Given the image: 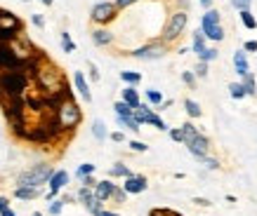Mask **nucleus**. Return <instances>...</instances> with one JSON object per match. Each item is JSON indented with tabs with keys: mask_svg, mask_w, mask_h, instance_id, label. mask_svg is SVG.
Here are the masks:
<instances>
[{
	"mask_svg": "<svg viewBox=\"0 0 257 216\" xmlns=\"http://www.w3.org/2000/svg\"><path fill=\"white\" fill-rule=\"evenodd\" d=\"M196 204H201V207H210V200H205V198H196Z\"/></svg>",
	"mask_w": 257,
	"mask_h": 216,
	"instance_id": "864d4df0",
	"label": "nucleus"
},
{
	"mask_svg": "<svg viewBox=\"0 0 257 216\" xmlns=\"http://www.w3.org/2000/svg\"><path fill=\"white\" fill-rule=\"evenodd\" d=\"M92 136L97 141H106V139H109V130H106V124L101 122V120H94V122H92Z\"/></svg>",
	"mask_w": 257,
	"mask_h": 216,
	"instance_id": "5701e85b",
	"label": "nucleus"
},
{
	"mask_svg": "<svg viewBox=\"0 0 257 216\" xmlns=\"http://www.w3.org/2000/svg\"><path fill=\"white\" fill-rule=\"evenodd\" d=\"M120 188H123L127 195H140L149 188V181H147V176H142V174H133V176L125 178Z\"/></svg>",
	"mask_w": 257,
	"mask_h": 216,
	"instance_id": "4468645a",
	"label": "nucleus"
},
{
	"mask_svg": "<svg viewBox=\"0 0 257 216\" xmlns=\"http://www.w3.org/2000/svg\"><path fill=\"white\" fill-rule=\"evenodd\" d=\"M15 198L24 202H31L36 198H40V188H29V186H17L15 188Z\"/></svg>",
	"mask_w": 257,
	"mask_h": 216,
	"instance_id": "a211bd4d",
	"label": "nucleus"
},
{
	"mask_svg": "<svg viewBox=\"0 0 257 216\" xmlns=\"http://www.w3.org/2000/svg\"><path fill=\"white\" fill-rule=\"evenodd\" d=\"M69 181H71V176H69V172L66 170H55L52 172V176H50V181H47V195H45L47 202L55 200L57 195L69 186Z\"/></svg>",
	"mask_w": 257,
	"mask_h": 216,
	"instance_id": "9d476101",
	"label": "nucleus"
},
{
	"mask_svg": "<svg viewBox=\"0 0 257 216\" xmlns=\"http://www.w3.org/2000/svg\"><path fill=\"white\" fill-rule=\"evenodd\" d=\"M127 176H133V172H130V167H127L125 162H116V164H111L109 178H127Z\"/></svg>",
	"mask_w": 257,
	"mask_h": 216,
	"instance_id": "aec40b11",
	"label": "nucleus"
},
{
	"mask_svg": "<svg viewBox=\"0 0 257 216\" xmlns=\"http://www.w3.org/2000/svg\"><path fill=\"white\" fill-rule=\"evenodd\" d=\"M116 186L118 184H113L111 178H104V181H97V184H94L92 193H94V198H97L99 202H109L111 195H113V190H116Z\"/></svg>",
	"mask_w": 257,
	"mask_h": 216,
	"instance_id": "2eb2a0df",
	"label": "nucleus"
},
{
	"mask_svg": "<svg viewBox=\"0 0 257 216\" xmlns=\"http://www.w3.org/2000/svg\"><path fill=\"white\" fill-rule=\"evenodd\" d=\"M201 162L205 164V167H208V170H217V167H219V162L215 160V158H208V155H205V158H203Z\"/></svg>",
	"mask_w": 257,
	"mask_h": 216,
	"instance_id": "a18cd8bd",
	"label": "nucleus"
},
{
	"mask_svg": "<svg viewBox=\"0 0 257 216\" xmlns=\"http://www.w3.org/2000/svg\"><path fill=\"white\" fill-rule=\"evenodd\" d=\"M116 120H118V124H120V127H125V130L135 132V134H137V132L142 130V124L137 122V120H135L133 116H123V118H118V116H116Z\"/></svg>",
	"mask_w": 257,
	"mask_h": 216,
	"instance_id": "b1692460",
	"label": "nucleus"
},
{
	"mask_svg": "<svg viewBox=\"0 0 257 216\" xmlns=\"http://www.w3.org/2000/svg\"><path fill=\"white\" fill-rule=\"evenodd\" d=\"M94 170H97V164H92V162H83V164H78V170H76V176L78 178L90 176V174H94Z\"/></svg>",
	"mask_w": 257,
	"mask_h": 216,
	"instance_id": "2f4dec72",
	"label": "nucleus"
},
{
	"mask_svg": "<svg viewBox=\"0 0 257 216\" xmlns=\"http://www.w3.org/2000/svg\"><path fill=\"white\" fill-rule=\"evenodd\" d=\"M62 50H64L66 54L76 52V42L71 40V33H69V31H62Z\"/></svg>",
	"mask_w": 257,
	"mask_h": 216,
	"instance_id": "72a5a7b5",
	"label": "nucleus"
},
{
	"mask_svg": "<svg viewBox=\"0 0 257 216\" xmlns=\"http://www.w3.org/2000/svg\"><path fill=\"white\" fill-rule=\"evenodd\" d=\"M241 22H243L245 28H250V31H255L257 28V19H255V14H252L250 10H241Z\"/></svg>",
	"mask_w": 257,
	"mask_h": 216,
	"instance_id": "bb28decb",
	"label": "nucleus"
},
{
	"mask_svg": "<svg viewBox=\"0 0 257 216\" xmlns=\"http://www.w3.org/2000/svg\"><path fill=\"white\" fill-rule=\"evenodd\" d=\"M22 2H29V0H22Z\"/></svg>",
	"mask_w": 257,
	"mask_h": 216,
	"instance_id": "bf43d9fd",
	"label": "nucleus"
},
{
	"mask_svg": "<svg viewBox=\"0 0 257 216\" xmlns=\"http://www.w3.org/2000/svg\"><path fill=\"white\" fill-rule=\"evenodd\" d=\"M40 2H43L45 8H52V5H55V0H40Z\"/></svg>",
	"mask_w": 257,
	"mask_h": 216,
	"instance_id": "4d7b16f0",
	"label": "nucleus"
},
{
	"mask_svg": "<svg viewBox=\"0 0 257 216\" xmlns=\"http://www.w3.org/2000/svg\"><path fill=\"white\" fill-rule=\"evenodd\" d=\"M120 80L127 87H137L142 82V73L140 70H120Z\"/></svg>",
	"mask_w": 257,
	"mask_h": 216,
	"instance_id": "4be33fe9",
	"label": "nucleus"
},
{
	"mask_svg": "<svg viewBox=\"0 0 257 216\" xmlns=\"http://www.w3.org/2000/svg\"><path fill=\"white\" fill-rule=\"evenodd\" d=\"M73 87H76V92L80 94V99L85 101V104H90V101H92L90 82L85 80V73H83V70H76V73H73Z\"/></svg>",
	"mask_w": 257,
	"mask_h": 216,
	"instance_id": "dca6fc26",
	"label": "nucleus"
},
{
	"mask_svg": "<svg viewBox=\"0 0 257 216\" xmlns=\"http://www.w3.org/2000/svg\"><path fill=\"white\" fill-rule=\"evenodd\" d=\"M205 42H208V38L203 36V31H196L194 33V40H191V52H196V54H201L203 50H205Z\"/></svg>",
	"mask_w": 257,
	"mask_h": 216,
	"instance_id": "393cba45",
	"label": "nucleus"
},
{
	"mask_svg": "<svg viewBox=\"0 0 257 216\" xmlns=\"http://www.w3.org/2000/svg\"><path fill=\"white\" fill-rule=\"evenodd\" d=\"M127 146H130V150H135V153H147L149 150V146L144 144V141H140V139H133Z\"/></svg>",
	"mask_w": 257,
	"mask_h": 216,
	"instance_id": "4c0bfd02",
	"label": "nucleus"
},
{
	"mask_svg": "<svg viewBox=\"0 0 257 216\" xmlns=\"http://www.w3.org/2000/svg\"><path fill=\"white\" fill-rule=\"evenodd\" d=\"M99 216H120V214H118V212H109V209H104Z\"/></svg>",
	"mask_w": 257,
	"mask_h": 216,
	"instance_id": "6e6d98bb",
	"label": "nucleus"
},
{
	"mask_svg": "<svg viewBox=\"0 0 257 216\" xmlns=\"http://www.w3.org/2000/svg\"><path fill=\"white\" fill-rule=\"evenodd\" d=\"M80 184L85 186V188H94V184H97V181H94V176L90 174V176H83V178H80Z\"/></svg>",
	"mask_w": 257,
	"mask_h": 216,
	"instance_id": "3c124183",
	"label": "nucleus"
},
{
	"mask_svg": "<svg viewBox=\"0 0 257 216\" xmlns=\"http://www.w3.org/2000/svg\"><path fill=\"white\" fill-rule=\"evenodd\" d=\"M133 110H135V108H130L127 104H125V101H116V104H113V113H116L118 118L133 116Z\"/></svg>",
	"mask_w": 257,
	"mask_h": 216,
	"instance_id": "f704fd0d",
	"label": "nucleus"
},
{
	"mask_svg": "<svg viewBox=\"0 0 257 216\" xmlns=\"http://www.w3.org/2000/svg\"><path fill=\"white\" fill-rule=\"evenodd\" d=\"M250 2H252V0H231V5H234L236 10H250Z\"/></svg>",
	"mask_w": 257,
	"mask_h": 216,
	"instance_id": "49530a36",
	"label": "nucleus"
},
{
	"mask_svg": "<svg viewBox=\"0 0 257 216\" xmlns=\"http://www.w3.org/2000/svg\"><path fill=\"white\" fill-rule=\"evenodd\" d=\"M33 82H36V87H38V92L43 94V96L59 92V90L66 85L62 68H57V66L50 62V59H47V62L40 66V70L36 73V78H33Z\"/></svg>",
	"mask_w": 257,
	"mask_h": 216,
	"instance_id": "f257e3e1",
	"label": "nucleus"
},
{
	"mask_svg": "<svg viewBox=\"0 0 257 216\" xmlns=\"http://www.w3.org/2000/svg\"><path fill=\"white\" fill-rule=\"evenodd\" d=\"M31 22H33V26H38V28H45V19H43V14H33Z\"/></svg>",
	"mask_w": 257,
	"mask_h": 216,
	"instance_id": "8fccbe9b",
	"label": "nucleus"
},
{
	"mask_svg": "<svg viewBox=\"0 0 257 216\" xmlns=\"http://www.w3.org/2000/svg\"><path fill=\"white\" fill-rule=\"evenodd\" d=\"M109 139L113 141V144H123V141H125V134H123V132H111Z\"/></svg>",
	"mask_w": 257,
	"mask_h": 216,
	"instance_id": "de8ad7c7",
	"label": "nucleus"
},
{
	"mask_svg": "<svg viewBox=\"0 0 257 216\" xmlns=\"http://www.w3.org/2000/svg\"><path fill=\"white\" fill-rule=\"evenodd\" d=\"M147 101L151 108H158L161 104H163V92H158V90H147Z\"/></svg>",
	"mask_w": 257,
	"mask_h": 216,
	"instance_id": "a878e982",
	"label": "nucleus"
},
{
	"mask_svg": "<svg viewBox=\"0 0 257 216\" xmlns=\"http://www.w3.org/2000/svg\"><path fill=\"white\" fill-rule=\"evenodd\" d=\"M0 28L3 31H12V33H24V22L15 12L0 8Z\"/></svg>",
	"mask_w": 257,
	"mask_h": 216,
	"instance_id": "ddd939ff",
	"label": "nucleus"
},
{
	"mask_svg": "<svg viewBox=\"0 0 257 216\" xmlns=\"http://www.w3.org/2000/svg\"><path fill=\"white\" fill-rule=\"evenodd\" d=\"M52 116H55L57 124L62 127L64 134H71V132L80 124V120H83V110H80V106L76 104V99L69 96V99H64L62 104H57V108L52 110Z\"/></svg>",
	"mask_w": 257,
	"mask_h": 216,
	"instance_id": "f03ea898",
	"label": "nucleus"
},
{
	"mask_svg": "<svg viewBox=\"0 0 257 216\" xmlns=\"http://www.w3.org/2000/svg\"><path fill=\"white\" fill-rule=\"evenodd\" d=\"M31 80L24 76L22 70H3L0 73V94L3 99H15V96H26Z\"/></svg>",
	"mask_w": 257,
	"mask_h": 216,
	"instance_id": "7ed1b4c3",
	"label": "nucleus"
},
{
	"mask_svg": "<svg viewBox=\"0 0 257 216\" xmlns=\"http://www.w3.org/2000/svg\"><path fill=\"white\" fill-rule=\"evenodd\" d=\"M52 164H47V162H38V164H33L29 170H24L19 176H17V186H29V188H43V186L50 181L52 176Z\"/></svg>",
	"mask_w": 257,
	"mask_h": 216,
	"instance_id": "20e7f679",
	"label": "nucleus"
},
{
	"mask_svg": "<svg viewBox=\"0 0 257 216\" xmlns=\"http://www.w3.org/2000/svg\"><path fill=\"white\" fill-rule=\"evenodd\" d=\"M201 31L203 36L208 40H224V28H222V24H219V12L217 10H208L201 19Z\"/></svg>",
	"mask_w": 257,
	"mask_h": 216,
	"instance_id": "423d86ee",
	"label": "nucleus"
},
{
	"mask_svg": "<svg viewBox=\"0 0 257 216\" xmlns=\"http://www.w3.org/2000/svg\"><path fill=\"white\" fill-rule=\"evenodd\" d=\"M165 54H168V45H163L161 40H154V42H147V45L133 50L130 56L142 59V62H156V59H163Z\"/></svg>",
	"mask_w": 257,
	"mask_h": 216,
	"instance_id": "6e6552de",
	"label": "nucleus"
},
{
	"mask_svg": "<svg viewBox=\"0 0 257 216\" xmlns=\"http://www.w3.org/2000/svg\"><path fill=\"white\" fill-rule=\"evenodd\" d=\"M184 110H187V116L189 118H201V106L196 104L194 99H184Z\"/></svg>",
	"mask_w": 257,
	"mask_h": 216,
	"instance_id": "c85d7f7f",
	"label": "nucleus"
},
{
	"mask_svg": "<svg viewBox=\"0 0 257 216\" xmlns=\"http://www.w3.org/2000/svg\"><path fill=\"white\" fill-rule=\"evenodd\" d=\"M182 80H184V85H187V87H194L196 85L194 70H184V73H182Z\"/></svg>",
	"mask_w": 257,
	"mask_h": 216,
	"instance_id": "79ce46f5",
	"label": "nucleus"
},
{
	"mask_svg": "<svg viewBox=\"0 0 257 216\" xmlns=\"http://www.w3.org/2000/svg\"><path fill=\"white\" fill-rule=\"evenodd\" d=\"M92 42L97 47H109L111 42H113V33H111L109 28L99 26V28H94L92 31Z\"/></svg>",
	"mask_w": 257,
	"mask_h": 216,
	"instance_id": "f3484780",
	"label": "nucleus"
},
{
	"mask_svg": "<svg viewBox=\"0 0 257 216\" xmlns=\"http://www.w3.org/2000/svg\"><path fill=\"white\" fill-rule=\"evenodd\" d=\"M179 130H182V134H184V141H187L189 136H194V134H198V130H196V127H194L191 122H184L182 127H179Z\"/></svg>",
	"mask_w": 257,
	"mask_h": 216,
	"instance_id": "58836bf2",
	"label": "nucleus"
},
{
	"mask_svg": "<svg viewBox=\"0 0 257 216\" xmlns=\"http://www.w3.org/2000/svg\"><path fill=\"white\" fill-rule=\"evenodd\" d=\"M234 68L238 76H248L250 73V66H248V56H245V52L243 50H236L234 52Z\"/></svg>",
	"mask_w": 257,
	"mask_h": 216,
	"instance_id": "6ab92c4d",
	"label": "nucleus"
},
{
	"mask_svg": "<svg viewBox=\"0 0 257 216\" xmlns=\"http://www.w3.org/2000/svg\"><path fill=\"white\" fill-rule=\"evenodd\" d=\"M83 207H85V209H87V212H90V214H92V216H99L101 212H104V202H99V200H97V198H92V200H90V202H85Z\"/></svg>",
	"mask_w": 257,
	"mask_h": 216,
	"instance_id": "c756f323",
	"label": "nucleus"
},
{
	"mask_svg": "<svg viewBox=\"0 0 257 216\" xmlns=\"http://www.w3.org/2000/svg\"><path fill=\"white\" fill-rule=\"evenodd\" d=\"M120 101H125V104H127L130 108H137L142 104L140 92H137L135 87H125V90H123V99H120Z\"/></svg>",
	"mask_w": 257,
	"mask_h": 216,
	"instance_id": "412c9836",
	"label": "nucleus"
},
{
	"mask_svg": "<svg viewBox=\"0 0 257 216\" xmlns=\"http://www.w3.org/2000/svg\"><path fill=\"white\" fill-rule=\"evenodd\" d=\"M0 101H3V94H0Z\"/></svg>",
	"mask_w": 257,
	"mask_h": 216,
	"instance_id": "052dcab7",
	"label": "nucleus"
},
{
	"mask_svg": "<svg viewBox=\"0 0 257 216\" xmlns=\"http://www.w3.org/2000/svg\"><path fill=\"white\" fill-rule=\"evenodd\" d=\"M135 2H137V0H116L113 5H116V8H118V12H120V10L130 8V5H135Z\"/></svg>",
	"mask_w": 257,
	"mask_h": 216,
	"instance_id": "09e8293b",
	"label": "nucleus"
},
{
	"mask_svg": "<svg viewBox=\"0 0 257 216\" xmlns=\"http://www.w3.org/2000/svg\"><path fill=\"white\" fill-rule=\"evenodd\" d=\"M116 16H118V8L113 2H109V0L97 2V5H92V10H90V19H92V24H97V26H106V24H111Z\"/></svg>",
	"mask_w": 257,
	"mask_h": 216,
	"instance_id": "1a4fd4ad",
	"label": "nucleus"
},
{
	"mask_svg": "<svg viewBox=\"0 0 257 216\" xmlns=\"http://www.w3.org/2000/svg\"><path fill=\"white\" fill-rule=\"evenodd\" d=\"M229 94H231V99H243V96H245V90H243V85L241 82H231V85H229Z\"/></svg>",
	"mask_w": 257,
	"mask_h": 216,
	"instance_id": "c9c22d12",
	"label": "nucleus"
},
{
	"mask_svg": "<svg viewBox=\"0 0 257 216\" xmlns=\"http://www.w3.org/2000/svg\"><path fill=\"white\" fill-rule=\"evenodd\" d=\"M19 66H22V59L17 56L12 45H10V42H3V45H0V73H3V70H19Z\"/></svg>",
	"mask_w": 257,
	"mask_h": 216,
	"instance_id": "f8f14e48",
	"label": "nucleus"
},
{
	"mask_svg": "<svg viewBox=\"0 0 257 216\" xmlns=\"http://www.w3.org/2000/svg\"><path fill=\"white\" fill-rule=\"evenodd\" d=\"M31 216H43V214H40V212H33V214Z\"/></svg>",
	"mask_w": 257,
	"mask_h": 216,
	"instance_id": "13d9d810",
	"label": "nucleus"
},
{
	"mask_svg": "<svg viewBox=\"0 0 257 216\" xmlns=\"http://www.w3.org/2000/svg\"><path fill=\"white\" fill-rule=\"evenodd\" d=\"M133 118L140 124H151V127H156L158 132H168V130H170V127L165 124L163 118L158 116V113L151 106H149V104H140V106L133 110Z\"/></svg>",
	"mask_w": 257,
	"mask_h": 216,
	"instance_id": "0eeeda50",
	"label": "nucleus"
},
{
	"mask_svg": "<svg viewBox=\"0 0 257 216\" xmlns=\"http://www.w3.org/2000/svg\"><path fill=\"white\" fill-rule=\"evenodd\" d=\"M87 68H90V80H92V82H99V68H97V66H94V64H87Z\"/></svg>",
	"mask_w": 257,
	"mask_h": 216,
	"instance_id": "c03bdc74",
	"label": "nucleus"
},
{
	"mask_svg": "<svg viewBox=\"0 0 257 216\" xmlns=\"http://www.w3.org/2000/svg\"><path fill=\"white\" fill-rule=\"evenodd\" d=\"M243 52H257V40H248L243 45Z\"/></svg>",
	"mask_w": 257,
	"mask_h": 216,
	"instance_id": "603ef678",
	"label": "nucleus"
},
{
	"mask_svg": "<svg viewBox=\"0 0 257 216\" xmlns=\"http://www.w3.org/2000/svg\"><path fill=\"white\" fill-rule=\"evenodd\" d=\"M170 132V139L177 141V144H184V134H182V130L179 127H175V130H168Z\"/></svg>",
	"mask_w": 257,
	"mask_h": 216,
	"instance_id": "37998d69",
	"label": "nucleus"
},
{
	"mask_svg": "<svg viewBox=\"0 0 257 216\" xmlns=\"http://www.w3.org/2000/svg\"><path fill=\"white\" fill-rule=\"evenodd\" d=\"M217 56H219V52L215 50V47H205V50L198 54V62H205V64H208V62H215Z\"/></svg>",
	"mask_w": 257,
	"mask_h": 216,
	"instance_id": "473e14b6",
	"label": "nucleus"
},
{
	"mask_svg": "<svg viewBox=\"0 0 257 216\" xmlns=\"http://www.w3.org/2000/svg\"><path fill=\"white\" fill-rule=\"evenodd\" d=\"M0 216H17V212L10 207V200L0 195Z\"/></svg>",
	"mask_w": 257,
	"mask_h": 216,
	"instance_id": "e433bc0d",
	"label": "nucleus"
},
{
	"mask_svg": "<svg viewBox=\"0 0 257 216\" xmlns=\"http://www.w3.org/2000/svg\"><path fill=\"white\" fill-rule=\"evenodd\" d=\"M111 200H116L118 204H123V202L127 200V193H125L120 186H116V190H113V195H111Z\"/></svg>",
	"mask_w": 257,
	"mask_h": 216,
	"instance_id": "ea45409f",
	"label": "nucleus"
},
{
	"mask_svg": "<svg viewBox=\"0 0 257 216\" xmlns=\"http://www.w3.org/2000/svg\"><path fill=\"white\" fill-rule=\"evenodd\" d=\"M184 146L189 148V153L194 155L198 162L210 153V141H208V136H205V134H201V132H198V134H194V136H189V139L184 141Z\"/></svg>",
	"mask_w": 257,
	"mask_h": 216,
	"instance_id": "9b49d317",
	"label": "nucleus"
},
{
	"mask_svg": "<svg viewBox=\"0 0 257 216\" xmlns=\"http://www.w3.org/2000/svg\"><path fill=\"white\" fill-rule=\"evenodd\" d=\"M62 212H64V200H62V198H55V200H50L47 214H50V216H59Z\"/></svg>",
	"mask_w": 257,
	"mask_h": 216,
	"instance_id": "7c9ffc66",
	"label": "nucleus"
},
{
	"mask_svg": "<svg viewBox=\"0 0 257 216\" xmlns=\"http://www.w3.org/2000/svg\"><path fill=\"white\" fill-rule=\"evenodd\" d=\"M198 2H201V5H203L205 10H210V8H212V0H198Z\"/></svg>",
	"mask_w": 257,
	"mask_h": 216,
	"instance_id": "5fc2aeb1",
	"label": "nucleus"
},
{
	"mask_svg": "<svg viewBox=\"0 0 257 216\" xmlns=\"http://www.w3.org/2000/svg\"><path fill=\"white\" fill-rule=\"evenodd\" d=\"M243 90H245V96H255V92H257V82H255V78L250 76H243Z\"/></svg>",
	"mask_w": 257,
	"mask_h": 216,
	"instance_id": "cd10ccee",
	"label": "nucleus"
},
{
	"mask_svg": "<svg viewBox=\"0 0 257 216\" xmlns=\"http://www.w3.org/2000/svg\"><path fill=\"white\" fill-rule=\"evenodd\" d=\"M187 24H189V14L184 12V10H177V12H172L170 19H168V24L163 26V33H161V42H163V45H172V42H177V40L182 38L184 28H187Z\"/></svg>",
	"mask_w": 257,
	"mask_h": 216,
	"instance_id": "39448f33",
	"label": "nucleus"
},
{
	"mask_svg": "<svg viewBox=\"0 0 257 216\" xmlns=\"http://www.w3.org/2000/svg\"><path fill=\"white\" fill-rule=\"evenodd\" d=\"M194 76L196 78H205V76H208V64H205V62H198V64H196Z\"/></svg>",
	"mask_w": 257,
	"mask_h": 216,
	"instance_id": "a19ab883",
	"label": "nucleus"
}]
</instances>
